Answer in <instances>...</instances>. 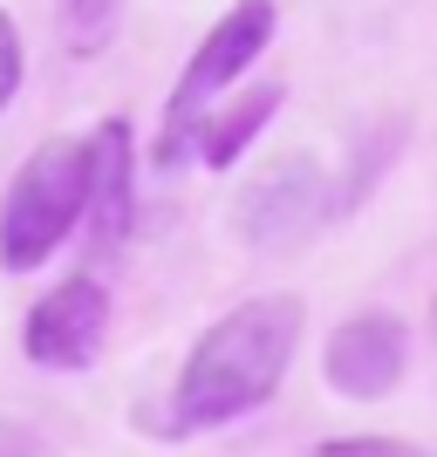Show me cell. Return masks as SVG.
I'll use <instances>...</instances> for the list:
<instances>
[{
	"instance_id": "11",
	"label": "cell",
	"mask_w": 437,
	"mask_h": 457,
	"mask_svg": "<svg viewBox=\"0 0 437 457\" xmlns=\"http://www.w3.org/2000/svg\"><path fill=\"white\" fill-rule=\"evenodd\" d=\"M21 76H28V55H21V35H14V21L0 14V110L21 96Z\"/></svg>"
},
{
	"instance_id": "12",
	"label": "cell",
	"mask_w": 437,
	"mask_h": 457,
	"mask_svg": "<svg viewBox=\"0 0 437 457\" xmlns=\"http://www.w3.org/2000/svg\"><path fill=\"white\" fill-rule=\"evenodd\" d=\"M0 457H48V444L35 430H21V423H0Z\"/></svg>"
},
{
	"instance_id": "3",
	"label": "cell",
	"mask_w": 437,
	"mask_h": 457,
	"mask_svg": "<svg viewBox=\"0 0 437 457\" xmlns=\"http://www.w3.org/2000/svg\"><path fill=\"white\" fill-rule=\"evenodd\" d=\"M273 28H281L273 0H240L232 14H219V21L206 28V41L191 48L185 76H178L172 103H164V123H157V171H178V164L191 157V137H198L206 110H212V103H219V96H226L240 76H247L253 62L266 55Z\"/></svg>"
},
{
	"instance_id": "7",
	"label": "cell",
	"mask_w": 437,
	"mask_h": 457,
	"mask_svg": "<svg viewBox=\"0 0 437 457\" xmlns=\"http://www.w3.org/2000/svg\"><path fill=\"white\" fill-rule=\"evenodd\" d=\"M89 246L116 253L137 226V151H130V123L110 116L89 130Z\"/></svg>"
},
{
	"instance_id": "1",
	"label": "cell",
	"mask_w": 437,
	"mask_h": 457,
	"mask_svg": "<svg viewBox=\"0 0 437 457\" xmlns=\"http://www.w3.org/2000/svg\"><path fill=\"white\" fill-rule=\"evenodd\" d=\"M294 348H301V301L294 294H253V301H240L232 314H219L191 342L164 430L191 437V430H226V423L253 417L281 389Z\"/></svg>"
},
{
	"instance_id": "2",
	"label": "cell",
	"mask_w": 437,
	"mask_h": 457,
	"mask_svg": "<svg viewBox=\"0 0 437 457\" xmlns=\"http://www.w3.org/2000/svg\"><path fill=\"white\" fill-rule=\"evenodd\" d=\"M89 212V137H55L14 171L0 198V267L35 273Z\"/></svg>"
},
{
	"instance_id": "6",
	"label": "cell",
	"mask_w": 437,
	"mask_h": 457,
	"mask_svg": "<svg viewBox=\"0 0 437 457\" xmlns=\"http://www.w3.org/2000/svg\"><path fill=\"white\" fill-rule=\"evenodd\" d=\"M410 369V335H403L397 314H356L328 335L322 348V376L335 396H356V403H376L390 396Z\"/></svg>"
},
{
	"instance_id": "13",
	"label": "cell",
	"mask_w": 437,
	"mask_h": 457,
	"mask_svg": "<svg viewBox=\"0 0 437 457\" xmlns=\"http://www.w3.org/2000/svg\"><path fill=\"white\" fill-rule=\"evenodd\" d=\"M431 328H437V307H431Z\"/></svg>"
},
{
	"instance_id": "10",
	"label": "cell",
	"mask_w": 437,
	"mask_h": 457,
	"mask_svg": "<svg viewBox=\"0 0 437 457\" xmlns=\"http://www.w3.org/2000/svg\"><path fill=\"white\" fill-rule=\"evenodd\" d=\"M315 457H431V451H417L403 437H328Z\"/></svg>"
},
{
	"instance_id": "4",
	"label": "cell",
	"mask_w": 437,
	"mask_h": 457,
	"mask_svg": "<svg viewBox=\"0 0 437 457\" xmlns=\"http://www.w3.org/2000/svg\"><path fill=\"white\" fill-rule=\"evenodd\" d=\"M328 219V178L315 157H281L240 191V239L253 253H287L307 246Z\"/></svg>"
},
{
	"instance_id": "5",
	"label": "cell",
	"mask_w": 437,
	"mask_h": 457,
	"mask_svg": "<svg viewBox=\"0 0 437 457\" xmlns=\"http://www.w3.org/2000/svg\"><path fill=\"white\" fill-rule=\"evenodd\" d=\"M103 335H110V294L89 273H69L55 294H41L28 307V328H21V348L35 369H62L76 376L103 355Z\"/></svg>"
},
{
	"instance_id": "9",
	"label": "cell",
	"mask_w": 437,
	"mask_h": 457,
	"mask_svg": "<svg viewBox=\"0 0 437 457\" xmlns=\"http://www.w3.org/2000/svg\"><path fill=\"white\" fill-rule=\"evenodd\" d=\"M62 21H69V41L89 55V48H103V41H110L116 0H62Z\"/></svg>"
},
{
	"instance_id": "8",
	"label": "cell",
	"mask_w": 437,
	"mask_h": 457,
	"mask_svg": "<svg viewBox=\"0 0 437 457\" xmlns=\"http://www.w3.org/2000/svg\"><path fill=\"white\" fill-rule=\"evenodd\" d=\"M281 82H260V89H247V96H219V110H206V123H198V137H191V144H198V164H212V171H226L232 157L247 151L253 137L266 130V123H273V116H281Z\"/></svg>"
}]
</instances>
